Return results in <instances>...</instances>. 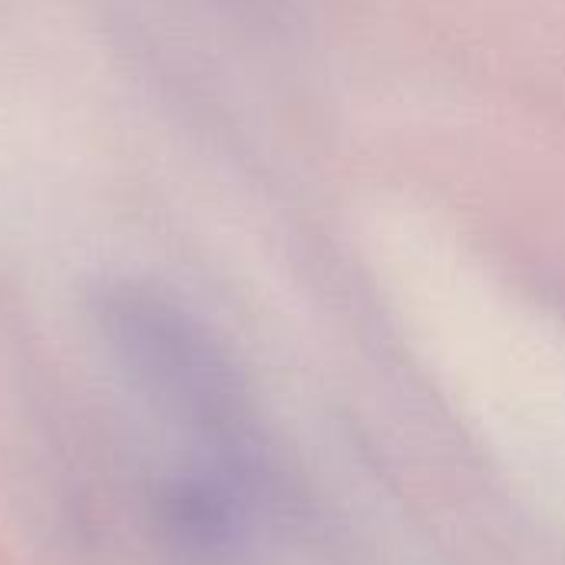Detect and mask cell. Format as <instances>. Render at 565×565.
<instances>
[]
</instances>
